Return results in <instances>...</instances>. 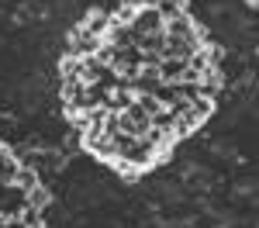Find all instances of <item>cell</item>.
Returning a JSON list of instances; mask_svg holds the SVG:
<instances>
[{"label": "cell", "instance_id": "obj_9", "mask_svg": "<svg viewBox=\"0 0 259 228\" xmlns=\"http://www.w3.org/2000/svg\"><path fill=\"white\" fill-rule=\"evenodd\" d=\"M124 4H128L132 11H139V7H156L159 0H124Z\"/></svg>", "mask_w": 259, "mask_h": 228}, {"label": "cell", "instance_id": "obj_4", "mask_svg": "<svg viewBox=\"0 0 259 228\" xmlns=\"http://www.w3.org/2000/svg\"><path fill=\"white\" fill-rule=\"evenodd\" d=\"M124 24L132 28V35H135V38H139V35H156V31L166 28V21L159 18V11H156V7H139V11H132Z\"/></svg>", "mask_w": 259, "mask_h": 228}, {"label": "cell", "instance_id": "obj_1", "mask_svg": "<svg viewBox=\"0 0 259 228\" xmlns=\"http://www.w3.org/2000/svg\"><path fill=\"white\" fill-rule=\"evenodd\" d=\"M111 142H114V163L124 166V169H145V166L156 163L162 152L149 139H135V135H124V131H118Z\"/></svg>", "mask_w": 259, "mask_h": 228}, {"label": "cell", "instance_id": "obj_3", "mask_svg": "<svg viewBox=\"0 0 259 228\" xmlns=\"http://www.w3.org/2000/svg\"><path fill=\"white\" fill-rule=\"evenodd\" d=\"M149 128H152V114H145L139 104L132 101L124 111L118 114V131H124V135H135V139H145L149 135Z\"/></svg>", "mask_w": 259, "mask_h": 228}, {"label": "cell", "instance_id": "obj_2", "mask_svg": "<svg viewBox=\"0 0 259 228\" xmlns=\"http://www.w3.org/2000/svg\"><path fill=\"white\" fill-rule=\"evenodd\" d=\"M28 194H31V190L21 187V184H0V221L24 214V211L31 207V197H28Z\"/></svg>", "mask_w": 259, "mask_h": 228}, {"label": "cell", "instance_id": "obj_7", "mask_svg": "<svg viewBox=\"0 0 259 228\" xmlns=\"http://www.w3.org/2000/svg\"><path fill=\"white\" fill-rule=\"evenodd\" d=\"M18 169H21L18 159L0 145V184H14V180H18Z\"/></svg>", "mask_w": 259, "mask_h": 228}, {"label": "cell", "instance_id": "obj_6", "mask_svg": "<svg viewBox=\"0 0 259 228\" xmlns=\"http://www.w3.org/2000/svg\"><path fill=\"white\" fill-rule=\"evenodd\" d=\"M156 69H159V76L166 83H177V80H183V73H187V59H169V56H162V59L156 62Z\"/></svg>", "mask_w": 259, "mask_h": 228}, {"label": "cell", "instance_id": "obj_5", "mask_svg": "<svg viewBox=\"0 0 259 228\" xmlns=\"http://www.w3.org/2000/svg\"><path fill=\"white\" fill-rule=\"evenodd\" d=\"M162 35H169V38H180V41H187V45H194V49H200V24H197L194 18H187V14H180V18L166 21Z\"/></svg>", "mask_w": 259, "mask_h": 228}, {"label": "cell", "instance_id": "obj_8", "mask_svg": "<svg viewBox=\"0 0 259 228\" xmlns=\"http://www.w3.org/2000/svg\"><path fill=\"white\" fill-rule=\"evenodd\" d=\"M28 197H31V207H45L49 204V194H45V190H41V187H35V190H31V194H28Z\"/></svg>", "mask_w": 259, "mask_h": 228}]
</instances>
